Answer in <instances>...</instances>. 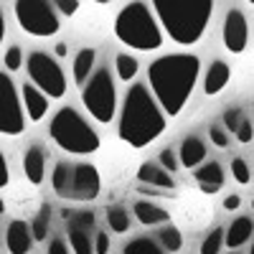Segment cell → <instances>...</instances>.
<instances>
[{
    "label": "cell",
    "mask_w": 254,
    "mask_h": 254,
    "mask_svg": "<svg viewBox=\"0 0 254 254\" xmlns=\"http://www.w3.org/2000/svg\"><path fill=\"white\" fill-rule=\"evenodd\" d=\"M201 61L193 54H165L147 69V84L168 117L181 115L198 81Z\"/></svg>",
    "instance_id": "1"
},
{
    "label": "cell",
    "mask_w": 254,
    "mask_h": 254,
    "mask_svg": "<svg viewBox=\"0 0 254 254\" xmlns=\"http://www.w3.org/2000/svg\"><path fill=\"white\" fill-rule=\"evenodd\" d=\"M165 130V112L147 84H132L127 89L120 112V140L130 147H145Z\"/></svg>",
    "instance_id": "2"
},
{
    "label": "cell",
    "mask_w": 254,
    "mask_h": 254,
    "mask_svg": "<svg viewBox=\"0 0 254 254\" xmlns=\"http://www.w3.org/2000/svg\"><path fill=\"white\" fill-rule=\"evenodd\" d=\"M153 10L168 38L181 46H193L208 28L214 0H153Z\"/></svg>",
    "instance_id": "3"
},
{
    "label": "cell",
    "mask_w": 254,
    "mask_h": 254,
    "mask_svg": "<svg viewBox=\"0 0 254 254\" xmlns=\"http://www.w3.org/2000/svg\"><path fill=\"white\" fill-rule=\"evenodd\" d=\"M115 36L120 44L135 51H155L163 46V31L142 0L127 3L115 18Z\"/></svg>",
    "instance_id": "4"
},
{
    "label": "cell",
    "mask_w": 254,
    "mask_h": 254,
    "mask_svg": "<svg viewBox=\"0 0 254 254\" xmlns=\"http://www.w3.org/2000/svg\"><path fill=\"white\" fill-rule=\"evenodd\" d=\"M49 135L61 150L71 155H92L99 150V135L74 107H61L54 115L49 125Z\"/></svg>",
    "instance_id": "5"
},
{
    "label": "cell",
    "mask_w": 254,
    "mask_h": 254,
    "mask_svg": "<svg viewBox=\"0 0 254 254\" xmlns=\"http://www.w3.org/2000/svg\"><path fill=\"white\" fill-rule=\"evenodd\" d=\"M54 193L64 201L89 203L99 196L102 178L92 163H59L51 176Z\"/></svg>",
    "instance_id": "6"
},
{
    "label": "cell",
    "mask_w": 254,
    "mask_h": 254,
    "mask_svg": "<svg viewBox=\"0 0 254 254\" xmlns=\"http://www.w3.org/2000/svg\"><path fill=\"white\" fill-rule=\"evenodd\" d=\"M81 102L87 112L102 122L107 125L115 120V112H117V89H115V79L107 69H99L89 76L87 87L81 89Z\"/></svg>",
    "instance_id": "7"
},
{
    "label": "cell",
    "mask_w": 254,
    "mask_h": 254,
    "mask_svg": "<svg viewBox=\"0 0 254 254\" xmlns=\"http://www.w3.org/2000/svg\"><path fill=\"white\" fill-rule=\"evenodd\" d=\"M15 20L28 36L49 38L59 33V15L54 0H15Z\"/></svg>",
    "instance_id": "8"
},
{
    "label": "cell",
    "mask_w": 254,
    "mask_h": 254,
    "mask_svg": "<svg viewBox=\"0 0 254 254\" xmlns=\"http://www.w3.org/2000/svg\"><path fill=\"white\" fill-rule=\"evenodd\" d=\"M26 69H28L31 81L46 97H51V99L64 97V92H66V76H64V71L56 64V59H51L44 51H33L26 59Z\"/></svg>",
    "instance_id": "9"
},
{
    "label": "cell",
    "mask_w": 254,
    "mask_h": 254,
    "mask_svg": "<svg viewBox=\"0 0 254 254\" xmlns=\"http://www.w3.org/2000/svg\"><path fill=\"white\" fill-rule=\"evenodd\" d=\"M23 107L15 92L13 79L5 74V69L0 71V132L3 135H20L23 132Z\"/></svg>",
    "instance_id": "10"
},
{
    "label": "cell",
    "mask_w": 254,
    "mask_h": 254,
    "mask_svg": "<svg viewBox=\"0 0 254 254\" xmlns=\"http://www.w3.org/2000/svg\"><path fill=\"white\" fill-rule=\"evenodd\" d=\"M224 46L231 54H242L247 49V41H249V26H247V18L242 10H229L224 18Z\"/></svg>",
    "instance_id": "11"
},
{
    "label": "cell",
    "mask_w": 254,
    "mask_h": 254,
    "mask_svg": "<svg viewBox=\"0 0 254 254\" xmlns=\"http://www.w3.org/2000/svg\"><path fill=\"white\" fill-rule=\"evenodd\" d=\"M33 231L31 226H26L23 221H10L8 224V231H5V247L10 254H28L31 252V244H33Z\"/></svg>",
    "instance_id": "12"
},
{
    "label": "cell",
    "mask_w": 254,
    "mask_h": 254,
    "mask_svg": "<svg viewBox=\"0 0 254 254\" xmlns=\"http://www.w3.org/2000/svg\"><path fill=\"white\" fill-rule=\"evenodd\" d=\"M196 183H198V188L203 190V193H208V196L219 193V188L224 186V171H221V165L216 160L203 163L198 171H196Z\"/></svg>",
    "instance_id": "13"
},
{
    "label": "cell",
    "mask_w": 254,
    "mask_h": 254,
    "mask_svg": "<svg viewBox=\"0 0 254 254\" xmlns=\"http://www.w3.org/2000/svg\"><path fill=\"white\" fill-rule=\"evenodd\" d=\"M23 107H26V115L33 120V122H38V120H44V115H46V110H49V99L51 97H46L44 92H41L36 84H26L23 87Z\"/></svg>",
    "instance_id": "14"
},
{
    "label": "cell",
    "mask_w": 254,
    "mask_h": 254,
    "mask_svg": "<svg viewBox=\"0 0 254 254\" xmlns=\"http://www.w3.org/2000/svg\"><path fill=\"white\" fill-rule=\"evenodd\" d=\"M229 79H231V69H229V64H224L221 59H216V61L208 66L206 79H203V92H206V97L219 94V92L226 87V84H229Z\"/></svg>",
    "instance_id": "15"
},
{
    "label": "cell",
    "mask_w": 254,
    "mask_h": 254,
    "mask_svg": "<svg viewBox=\"0 0 254 254\" xmlns=\"http://www.w3.org/2000/svg\"><path fill=\"white\" fill-rule=\"evenodd\" d=\"M137 181L142 186H155V188H176L173 183V176L165 171L163 165H155V163H142L137 168Z\"/></svg>",
    "instance_id": "16"
},
{
    "label": "cell",
    "mask_w": 254,
    "mask_h": 254,
    "mask_svg": "<svg viewBox=\"0 0 254 254\" xmlns=\"http://www.w3.org/2000/svg\"><path fill=\"white\" fill-rule=\"evenodd\" d=\"M23 173L33 186H38L41 181H44V176H46V155L38 145H31L28 153L23 155Z\"/></svg>",
    "instance_id": "17"
},
{
    "label": "cell",
    "mask_w": 254,
    "mask_h": 254,
    "mask_svg": "<svg viewBox=\"0 0 254 254\" xmlns=\"http://www.w3.org/2000/svg\"><path fill=\"white\" fill-rule=\"evenodd\" d=\"M135 216L142 226H158V224H171V214L165 208H160L158 203L150 201H137L135 206Z\"/></svg>",
    "instance_id": "18"
},
{
    "label": "cell",
    "mask_w": 254,
    "mask_h": 254,
    "mask_svg": "<svg viewBox=\"0 0 254 254\" xmlns=\"http://www.w3.org/2000/svg\"><path fill=\"white\" fill-rule=\"evenodd\" d=\"M252 234H254V221H252L249 216H239V219H234V221L229 224L224 242H226L229 249H237V247L247 244Z\"/></svg>",
    "instance_id": "19"
},
{
    "label": "cell",
    "mask_w": 254,
    "mask_h": 254,
    "mask_svg": "<svg viewBox=\"0 0 254 254\" xmlns=\"http://www.w3.org/2000/svg\"><path fill=\"white\" fill-rule=\"evenodd\" d=\"M206 160V142L196 135H190L181 142V163L186 168H198Z\"/></svg>",
    "instance_id": "20"
},
{
    "label": "cell",
    "mask_w": 254,
    "mask_h": 254,
    "mask_svg": "<svg viewBox=\"0 0 254 254\" xmlns=\"http://www.w3.org/2000/svg\"><path fill=\"white\" fill-rule=\"evenodd\" d=\"M94 61H97V51L94 49H81L74 59V81L76 84H87L92 69H94Z\"/></svg>",
    "instance_id": "21"
},
{
    "label": "cell",
    "mask_w": 254,
    "mask_h": 254,
    "mask_svg": "<svg viewBox=\"0 0 254 254\" xmlns=\"http://www.w3.org/2000/svg\"><path fill=\"white\" fill-rule=\"evenodd\" d=\"M69 244H71L74 254H97L87 229H76V226H71V231H69Z\"/></svg>",
    "instance_id": "22"
},
{
    "label": "cell",
    "mask_w": 254,
    "mask_h": 254,
    "mask_svg": "<svg viewBox=\"0 0 254 254\" xmlns=\"http://www.w3.org/2000/svg\"><path fill=\"white\" fill-rule=\"evenodd\" d=\"M158 242L168 252H181V247H183V237H181V231L173 224H165V229L158 231Z\"/></svg>",
    "instance_id": "23"
},
{
    "label": "cell",
    "mask_w": 254,
    "mask_h": 254,
    "mask_svg": "<svg viewBox=\"0 0 254 254\" xmlns=\"http://www.w3.org/2000/svg\"><path fill=\"white\" fill-rule=\"evenodd\" d=\"M49 224H51V206L44 203V206L38 208V214H36L33 224H31V231H33V239H36V242H44V239H46Z\"/></svg>",
    "instance_id": "24"
},
{
    "label": "cell",
    "mask_w": 254,
    "mask_h": 254,
    "mask_svg": "<svg viewBox=\"0 0 254 254\" xmlns=\"http://www.w3.org/2000/svg\"><path fill=\"white\" fill-rule=\"evenodd\" d=\"M115 69H117V76H120L122 81H132L135 74H137V59L130 56V54H117Z\"/></svg>",
    "instance_id": "25"
},
{
    "label": "cell",
    "mask_w": 254,
    "mask_h": 254,
    "mask_svg": "<svg viewBox=\"0 0 254 254\" xmlns=\"http://www.w3.org/2000/svg\"><path fill=\"white\" fill-rule=\"evenodd\" d=\"M125 254H165V252L153 239L140 237V239H132L130 244H125Z\"/></svg>",
    "instance_id": "26"
},
{
    "label": "cell",
    "mask_w": 254,
    "mask_h": 254,
    "mask_svg": "<svg viewBox=\"0 0 254 254\" xmlns=\"http://www.w3.org/2000/svg\"><path fill=\"white\" fill-rule=\"evenodd\" d=\"M107 224H110V229L115 231V234H125V231L130 229V216H127L125 208H110Z\"/></svg>",
    "instance_id": "27"
},
{
    "label": "cell",
    "mask_w": 254,
    "mask_h": 254,
    "mask_svg": "<svg viewBox=\"0 0 254 254\" xmlns=\"http://www.w3.org/2000/svg\"><path fill=\"white\" fill-rule=\"evenodd\" d=\"M224 239H226L224 231H221V229H214V231H211V234L201 242V254H219L221 247L226 244Z\"/></svg>",
    "instance_id": "28"
},
{
    "label": "cell",
    "mask_w": 254,
    "mask_h": 254,
    "mask_svg": "<svg viewBox=\"0 0 254 254\" xmlns=\"http://www.w3.org/2000/svg\"><path fill=\"white\" fill-rule=\"evenodd\" d=\"M231 176H234V181H237V183L247 186V183H249V178H252L249 165H247L242 158H234V160H231Z\"/></svg>",
    "instance_id": "29"
},
{
    "label": "cell",
    "mask_w": 254,
    "mask_h": 254,
    "mask_svg": "<svg viewBox=\"0 0 254 254\" xmlns=\"http://www.w3.org/2000/svg\"><path fill=\"white\" fill-rule=\"evenodd\" d=\"M20 61H23V54H20L18 46H10L3 56V69L5 71H18L20 69Z\"/></svg>",
    "instance_id": "30"
},
{
    "label": "cell",
    "mask_w": 254,
    "mask_h": 254,
    "mask_svg": "<svg viewBox=\"0 0 254 254\" xmlns=\"http://www.w3.org/2000/svg\"><path fill=\"white\" fill-rule=\"evenodd\" d=\"M242 112H239V107H229L226 112H224V127L229 132H237L239 130V125H242Z\"/></svg>",
    "instance_id": "31"
},
{
    "label": "cell",
    "mask_w": 254,
    "mask_h": 254,
    "mask_svg": "<svg viewBox=\"0 0 254 254\" xmlns=\"http://www.w3.org/2000/svg\"><path fill=\"white\" fill-rule=\"evenodd\" d=\"M158 163L165 168L168 173H176V171H178V163H181V158H176V153L171 150V147H168V150H163V153H160Z\"/></svg>",
    "instance_id": "32"
},
{
    "label": "cell",
    "mask_w": 254,
    "mask_h": 254,
    "mask_svg": "<svg viewBox=\"0 0 254 254\" xmlns=\"http://www.w3.org/2000/svg\"><path fill=\"white\" fill-rule=\"evenodd\" d=\"M71 226H76V229H92L94 226V214L92 211H81V214H76V216H71Z\"/></svg>",
    "instance_id": "33"
},
{
    "label": "cell",
    "mask_w": 254,
    "mask_h": 254,
    "mask_svg": "<svg viewBox=\"0 0 254 254\" xmlns=\"http://www.w3.org/2000/svg\"><path fill=\"white\" fill-rule=\"evenodd\" d=\"M54 5H56V10L61 13V15H74L76 10H79V0H54Z\"/></svg>",
    "instance_id": "34"
},
{
    "label": "cell",
    "mask_w": 254,
    "mask_h": 254,
    "mask_svg": "<svg viewBox=\"0 0 254 254\" xmlns=\"http://www.w3.org/2000/svg\"><path fill=\"white\" fill-rule=\"evenodd\" d=\"M234 135H237V140H239L242 145L252 142V137H254V127H252V122H249V120H242V125H239V130H237Z\"/></svg>",
    "instance_id": "35"
},
{
    "label": "cell",
    "mask_w": 254,
    "mask_h": 254,
    "mask_svg": "<svg viewBox=\"0 0 254 254\" xmlns=\"http://www.w3.org/2000/svg\"><path fill=\"white\" fill-rule=\"evenodd\" d=\"M208 137H211V142H214L216 147H226V145H229V135H226L224 127H211Z\"/></svg>",
    "instance_id": "36"
},
{
    "label": "cell",
    "mask_w": 254,
    "mask_h": 254,
    "mask_svg": "<svg viewBox=\"0 0 254 254\" xmlns=\"http://www.w3.org/2000/svg\"><path fill=\"white\" fill-rule=\"evenodd\" d=\"M94 252L97 254H107L110 252V237L104 234V231H102V234H97V239H94Z\"/></svg>",
    "instance_id": "37"
},
{
    "label": "cell",
    "mask_w": 254,
    "mask_h": 254,
    "mask_svg": "<svg viewBox=\"0 0 254 254\" xmlns=\"http://www.w3.org/2000/svg\"><path fill=\"white\" fill-rule=\"evenodd\" d=\"M8 163H5V155H0V188L8 186Z\"/></svg>",
    "instance_id": "38"
},
{
    "label": "cell",
    "mask_w": 254,
    "mask_h": 254,
    "mask_svg": "<svg viewBox=\"0 0 254 254\" xmlns=\"http://www.w3.org/2000/svg\"><path fill=\"white\" fill-rule=\"evenodd\" d=\"M49 254H69V249H66V244H64L61 239H54L49 244Z\"/></svg>",
    "instance_id": "39"
},
{
    "label": "cell",
    "mask_w": 254,
    "mask_h": 254,
    "mask_svg": "<svg viewBox=\"0 0 254 254\" xmlns=\"http://www.w3.org/2000/svg\"><path fill=\"white\" fill-rule=\"evenodd\" d=\"M239 206H242V198H239V196H226V198H224V208H226V211H237Z\"/></svg>",
    "instance_id": "40"
},
{
    "label": "cell",
    "mask_w": 254,
    "mask_h": 254,
    "mask_svg": "<svg viewBox=\"0 0 254 254\" xmlns=\"http://www.w3.org/2000/svg\"><path fill=\"white\" fill-rule=\"evenodd\" d=\"M137 190L147 196H168V190H158V188H137Z\"/></svg>",
    "instance_id": "41"
},
{
    "label": "cell",
    "mask_w": 254,
    "mask_h": 254,
    "mask_svg": "<svg viewBox=\"0 0 254 254\" xmlns=\"http://www.w3.org/2000/svg\"><path fill=\"white\" fill-rule=\"evenodd\" d=\"M66 51H69L66 44H56V56H66Z\"/></svg>",
    "instance_id": "42"
},
{
    "label": "cell",
    "mask_w": 254,
    "mask_h": 254,
    "mask_svg": "<svg viewBox=\"0 0 254 254\" xmlns=\"http://www.w3.org/2000/svg\"><path fill=\"white\" fill-rule=\"evenodd\" d=\"M94 3H99V5H107V3H112V0H94Z\"/></svg>",
    "instance_id": "43"
},
{
    "label": "cell",
    "mask_w": 254,
    "mask_h": 254,
    "mask_svg": "<svg viewBox=\"0 0 254 254\" xmlns=\"http://www.w3.org/2000/svg\"><path fill=\"white\" fill-rule=\"evenodd\" d=\"M249 254H254V244H252V249H249Z\"/></svg>",
    "instance_id": "44"
},
{
    "label": "cell",
    "mask_w": 254,
    "mask_h": 254,
    "mask_svg": "<svg viewBox=\"0 0 254 254\" xmlns=\"http://www.w3.org/2000/svg\"><path fill=\"white\" fill-rule=\"evenodd\" d=\"M252 211H254V201H252Z\"/></svg>",
    "instance_id": "45"
},
{
    "label": "cell",
    "mask_w": 254,
    "mask_h": 254,
    "mask_svg": "<svg viewBox=\"0 0 254 254\" xmlns=\"http://www.w3.org/2000/svg\"><path fill=\"white\" fill-rule=\"evenodd\" d=\"M249 3H254V0H249Z\"/></svg>",
    "instance_id": "46"
},
{
    "label": "cell",
    "mask_w": 254,
    "mask_h": 254,
    "mask_svg": "<svg viewBox=\"0 0 254 254\" xmlns=\"http://www.w3.org/2000/svg\"><path fill=\"white\" fill-rule=\"evenodd\" d=\"M231 254H237V252H231Z\"/></svg>",
    "instance_id": "47"
}]
</instances>
